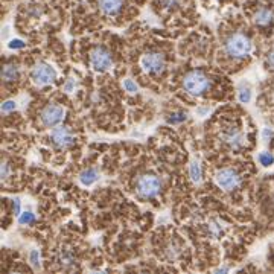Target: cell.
<instances>
[{"label":"cell","mask_w":274,"mask_h":274,"mask_svg":"<svg viewBox=\"0 0 274 274\" xmlns=\"http://www.w3.org/2000/svg\"><path fill=\"white\" fill-rule=\"evenodd\" d=\"M226 52L233 58H244L251 52V43L242 34H233L226 42Z\"/></svg>","instance_id":"cell-1"},{"label":"cell","mask_w":274,"mask_h":274,"mask_svg":"<svg viewBox=\"0 0 274 274\" xmlns=\"http://www.w3.org/2000/svg\"><path fill=\"white\" fill-rule=\"evenodd\" d=\"M183 86H184L187 93H190L193 96H200L209 90L210 81H209V78L206 75H203L201 72H190L184 76Z\"/></svg>","instance_id":"cell-2"},{"label":"cell","mask_w":274,"mask_h":274,"mask_svg":"<svg viewBox=\"0 0 274 274\" xmlns=\"http://www.w3.org/2000/svg\"><path fill=\"white\" fill-rule=\"evenodd\" d=\"M162 189V183L159 180V177L155 175H142L139 177L136 183V190L137 193L143 198H154L157 197L159 192Z\"/></svg>","instance_id":"cell-3"},{"label":"cell","mask_w":274,"mask_h":274,"mask_svg":"<svg viewBox=\"0 0 274 274\" xmlns=\"http://www.w3.org/2000/svg\"><path fill=\"white\" fill-rule=\"evenodd\" d=\"M31 78L34 84L37 86H46V84H50L56 80V72L53 67H50L49 64H45V63H38L32 73H31Z\"/></svg>","instance_id":"cell-4"},{"label":"cell","mask_w":274,"mask_h":274,"mask_svg":"<svg viewBox=\"0 0 274 274\" xmlns=\"http://www.w3.org/2000/svg\"><path fill=\"white\" fill-rule=\"evenodd\" d=\"M215 182H217V184L230 192L233 189H236L241 183V177L238 175L236 171H233V169H221L218 171L217 174H215Z\"/></svg>","instance_id":"cell-5"},{"label":"cell","mask_w":274,"mask_h":274,"mask_svg":"<svg viewBox=\"0 0 274 274\" xmlns=\"http://www.w3.org/2000/svg\"><path fill=\"white\" fill-rule=\"evenodd\" d=\"M64 114H66V111H64L63 107L55 105V104H50V105H47V107L42 111L40 119H42V124H43L45 127H49V128H50V127H55V125H58V124H61L63 119H64Z\"/></svg>","instance_id":"cell-6"},{"label":"cell","mask_w":274,"mask_h":274,"mask_svg":"<svg viewBox=\"0 0 274 274\" xmlns=\"http://www.w3.org/2000/svg\"><path fill=\"white\" fill-rule=\"evenodd\" d=\"M142 67L149 73H162L166 67L165 56L160 52H148L142 56Z\"/></svg>","instance_id":"cell-7"},{"label":"cell","mask_w":274,"mask_h":274,"mask_svg":"<svg viewBox=\"0 0 274 274\" xmlns=\"http://www.w3.org/2000/svg\"><path fill=\"white\" fill-rule=\"evenodd\" d=\"M91 66L96 69V70H107L108 67H111L113 64V60H111V55L108 50H105L104 47H96L93 49L91 52Z\"/></svg>","instance_id":"cell-8"},{"label":"cell","mask_w":274,"mask_h":274,"mask_svg":"<svg viewBox=\"0 0 274 274\" xmlns=\"http://www.w3.org/2000/svg\"><path fill=\"white\" fill-rule=\"evenodd\" d=\"M52 140L56 146L67 148L75 142V137H73V134L69 128L61 127V128H56V130L52 131Z\"/></svg>","instance_id":"cell-9"},{"label":"cell","mask_w":274,"mask_h":274,"mask_svg":"<svg viewBox=\"0 0 274 274\" xmlns=\"http://www.w3.org/2000/svg\"><path fill=\"white\" fill-rule=\"evenodd\" d=\"M122 0H97V6L105 15H116L122 8Z\"/></svg>","instance_id":"cell-10"},{"label":"cell","mask_w":274,"mask_h":274,"mask_svg":"<svg viewBox=\"0 0 274 274\" xmlns=\"http://www.w3.org/2000/svg\"><path fill=\"white\" fill-rule=\"evenodd\" d=\"M223 139L233 149H239L244 145V136L238 130H230L228 133L223 134Z\"/></svg>","instance_id":"cell-11"},{"label":"cell","mask_w":274,"mask_h":274,"mask_svg":"<svg viewBox=\"0 0 274 274\" xmlns=\"http://www.w3.org/2000/svg\"><path fill=\"white\" fill-rule=\"evenodd\" d=\"M273 12L267 8H261L256 14H254V23L259 26H267L273 22Z\"/></svg>","instance_id":"cell-12"},{"label":"cell","mask_w":274,"mask_h":274,"mask_svg":"<svg viewBox=\"0 0 274 274\" xmlns=\"http://www.w3.org/2000/svg\"><path fill=\"white\" fill-rule=\"evenodd\" d=\"M18 76H20V70H18V67L15 64H6L2 70V78L6 83L15 81Z\"/></svg>","instance_id":"cell-13"},{"label":"cell","mask_w":274,"mask_h":274,"mask_svg":"<svg viewBox=\"0 0 274 274\" xmlns=\"http://www.w3.org/2000/svg\"><path fill=\"white\" fill-rule=\"evenodd\" d=\"M97 180H99V174H97L96 169H87V171L81 172V175H80V182L84 186H90Z\"/></svg>","instance_id":"cell-14"},{"label":"cell","mask_w":274,"mask_h":274,"mask_svg":"<svg viewBox=\"0 0 274 274\" xmlns=\"http://www.w3.org/2000/svg\"><path fill=\"white\" fill-rule=\"evenodd\" d=\"M201 166L198 162H192L190 163V179L193 183H201Z\"/></svg>","instance_id":"cell-15"},{"label":"cell","mask_w":274,"mask_h":274,"mask_svg":"<svg viewBox=\"0 0 274 274\" xmlns=\"http://www.w3.org/2000/svg\"><path fill=\"white\" fill-rule=\"evenodd\" d=\"M60 264H63V265H72V264H75V258H73L72 251H69V250H63L61 251V254H60Z\"/></svg>","instance_id":"cell-16"},{"label":"cell","mask_w":274,"mask_h":274,"mask_svg":"<svg viewBox=\"0 0 274 274\" xmlns=\"http://www.w3.org/2000/svg\"><path fill=\"white\" fill-rule=\"evenodd\" d=\"M258 159H259L261 165H264V166H270V165L274 163V155L270 154V152H262V154H259Z\"/></svg>","instance_id":"cell-17"},{"label":"cell","mask_w":274,"mask_h":274,"mask_svg":"<svg viewBox=\"0 0 274 274\" xmlns=\"http://www.w3.org/2000/svg\"><path fill=\"white\" fill-rule=\"evenodd\" d=\"M183 121H186V114L184 113H174V114H171V117H168L169 124H180Z\"/></svg>","instance_id":"cell-18"},{"label":"cell","mask_w":274,"mask_h":274,"mask_svg":"<svg viewBox=\"0 0 274 274\" xmlns=\"http://www.w3.org/2000/svg\"><path fill=\"white\" fill-rule=\"evenodd\" d=\"M31 264L35 268L40 267V253H38V250H32L31 251Z\"/></svg>","instance_id":"cell-19"},{"label":"cell","mask_w":274,"mask_h":274,"mask_svg":"<svg viewBox=\"0 0 274 274\" xmlns=\"http://www.w3.org/2000/svg\"><path fill=\"white\" fill-rule=\"evenodd\" d=\"M180 0H160V5L166 9H172L175 6H179Z\"/></svg>","instance_id":"cell-20"},{"label":"cell","mask_w":274,"mask_h":274,"mask_svg":"<svg viewBox=\"0 0 274 274\" xmlns=\"http://www.w3.org/2000/svg\"><path fill=\"white\" fill-rule=\"evenodd\" d=\"M34 215L31 213V212H26V213H23L22 215V217H20V220H18V221H20L22 224H31V223H34Z\"/></svg>","instance_id":"cell-21"},{"label":"cell","mask_w":274,"mask_h":274,"mask_svg":"<svg viewBox=\"0 0 274 274\" xmlns=\"http://www.w3.org/2000/svg\"><path fill=\"white\" fill-rule=\"evenodd\" d=\"M166 253H168V258L169 259H175V258H177L179 256V248L177 247H175V245H169L168 248H166Z\"/></svg>","instance_id":"cell-22"},{"label":"cell","mask_w":274,"mask_h":274,"mask_svg":"<svg viewBox=\"0 0 274 274\" xmlns=\"http://www.w3.org/2000/svg\"><path fill=\"white\" fill-rule=\"evenodd\" d=\"M124 87H125L127 91H130V93H136V91H137V86H136V83H134L133 80H125Z\"/></svg>","instance_id":"cell-23"},{"label":"cell","mask_w":274,"mask_h":274,"mask_svg":"<svg viewBox=\"0 0 274 274\" xmlns=\"http://www.w3.org/2000/svg\"><path fill=\"white\" fill-rule=\"evenodd\" d=\"M15 108V102L14 101H6L5 104H2V111L3 113H9Z\"/></svg>","instance_id":"cell-24"},{"label":"cell","mask_w":274,"mask_h":274,"mask_svg":"<svg viewBox=\"0 0 274 274\" xmlns=\"http://www.w3.org/2000/svg\"><path fill=\"white\" fill-rule=\"evenodd\" d=\"M250 97H251L250 90H241V93H239V99H241V102H248V101H250Z\"/></svg>","instance_id":"cell-25"},{"label":"cell","mask_w":274,"mask_h":274,"mask_svg":"<svg viewBox=\"0 0 274 274\" xmlns=\"http://www.w3.org/2000/svg\"><path fill=\"white\" fill-rule=\"evenodd\" d=\"M9 47L11 49H22V47H25V43L22 40H12L9 43Z\"/></svg>","instance_id":"cell-26"},{"label":"cell","mask_w":274,"mask_h":274,"mask_svg":"<svg viewBox=\"0 0 274 274\" xmlns=\"http://www.w3.org/2000/svg\"><path fill=\"white\" fill-rule=\"evenodd\" d=\"M8 175H9V165H8L6 162H3V163H2V179L6 180Z\"/></svg>","instance_id":"cell-27"},{"label":"cell","mask_w":274,"mask_h":274,"mask_svg":"<svg viewBox=\"0 0 274 274\" xmlns=\"http://www.w3.org/2000/svg\"><path fill=\"white\" fill-rule=\"evenodd\" d=\"M12 204H14V213H15V215H18V213H20V200L15 198Z\"/></svg>","instance_id":"cell-28"},{"label":"cell","mask_w":274,"mask_h":274,"mask_svg":"<svg viewBox=\"0 0 274 274\" xmlns=\"http://www.w3.org/2000/svg\"><path fill=\"white\" fill-rule=\"evenodd\" d=\"M267 63H268V66L271 67V69H274V50L268 55V58H267Z\"/></svg>","instance_id":"cell-29"},{"label":"cell","mask_w":274,"mask_h":274,"mask_svg":"<svg viewBox=\"0 0 274 274\" xmlns=\"http://www.w3.org/2000/svg\"><path fill=\"white\" fill-rule=\"evenodd\" d=\"M73 86H75V81H73V80H70V81L66 84V91H72Z\"/></svg>","instance_id":"cell-30"}]
</instances>
